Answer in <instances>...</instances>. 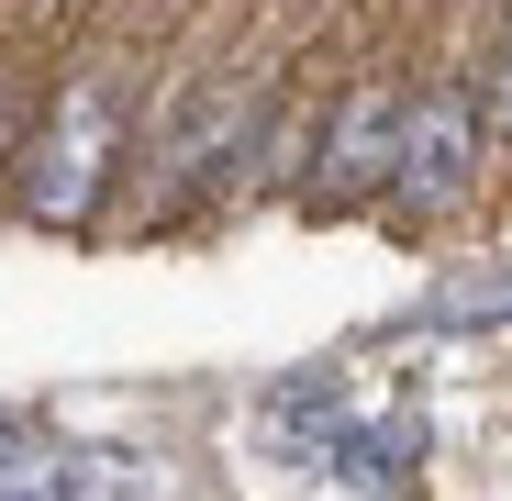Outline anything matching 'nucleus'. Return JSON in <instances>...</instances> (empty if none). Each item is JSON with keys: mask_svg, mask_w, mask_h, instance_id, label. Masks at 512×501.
Masks as SVG:
<instances>
[{"mask_svg": "<svg viewBox=\"0 0 512 501\" xmlns=\"http://www.w3.org/2000/svg\"><path fill=\"white\" fill-rule=\"evenodd\" d=\"M123 134H134L123 78H112V67H78L67 90L45 101V123L23 134V156H12V212H23L34 234H78V223L112 201Z\"/></svg>", "mask_w": 512, "mask_h": 501, "instance_id": "obj_1", "label": "nucleus"}, {"mask_svg": "<svg viewBox=\"0 0 512 501\" xmlns=\"http://www.w3.org/2000/svg\"><path fill=\"white\" fill-rule=\"evenodd\" d=\"M479 156H490L479 90H468V78H435V90H412L401 167H390V190H379V201H390V212H412V223H435V212H457V201H468Z\"/></svg>", "mask_w": 512, "mask_h": 501, "instance_id": "obj_2", "label": "nucleus"}, {"mask_svg": "<svg viewBox=\"0 0 512 501\" xmlns=\"http://www.w3.org/2000/svg\"><path fill=\"white\" fill-rule=\"evenodd\" d=\"M401 123H412V90H390V78L346 90V101H334V123H323V145H312L301 201H312V212H357V201H379L390 167H401Z\"/></svg>", "mask_w": 512, "mask_h": 501, "instance_id": "obj_3", "label": "nucleus"}, {"mask_svg": "<svg viewBox=\"0 0 512 501\" xmlns=\"http://www.w3.org/2000/svg\"><path fill=\"white\" fill-rule=\"evenodd\" d=\"M323 468L357 479V490H412V479H423V424H412V412H368V424L334 435Z\"/></svg>", "mask_w": 512, "mask_h": 501, "instance_id": "obj_4", "label": "nucleus"}, {"mask_svg": "<svg viewBox=\"0 0 512 501\" xmlns=\"http://www.w3.org/2000/svg\"><path fill=\"white\" fill-rule=\"evenodd\" d=\"M435 334H479V323H512V279H457L446 301H423Z\"/></svg>", "mask_w": 512, "mask_h": 501, "instance_id": "obj_5", "label": "nucleus"}, {"mask_svg": "<svg viewBox=\"0 0 512 501\" xmlns=\"http://www.w3.org/2000/svg\"><path fill=\"white\" fill-rule=\"evenodd\" d=\"M468 90H479V123H490V145H512V34L479 56V78H468Z\"/></svg>", "mask_w": 512, "mask_h": 501, "instance_id": "obj_6", "label": "nucleus"}, {"mask_svg": "<svg viewBox=\"0 0 512 501\" xmlns=\"http://www.w3.org/2000/svg\"><path fill=\"white\" fill-rule=\"evenodd\" d=\"M12 101H23V78H12V56H0V156H23V134H12Z\"/></svg>", "mask_w": 512, "mask_h": 501, "instance_id": "obj_7", "label": "nucleus"}, {"mask_svg": "<svg viewBox=\"0 0 512 501\" xmlns=\"http://www.w3.org/2000/svg\"><path fill=\"white\" fill-rule=\"evenodd\" d=\"M23 446H34V435H23V412H0V457H23Z\"/></svg>", "mask_w": 512, "mask_h": 501, "instance_id": "obj_8", "label": "nucleus"}, {"mask_svg": "<svg viewBox=\"0 0 512 501\" xmlns=\"http://www.w3.org/2000/svg\"><path fill=\"white\" fill-rule=\"evenodd\" d=\"M0 501H56V490H23V479H0Z\"/></svg>", "mask_w": 512, "mask_h": 501, "instance_id": "obj_9", "label": "nucleus"}]
</instances>
